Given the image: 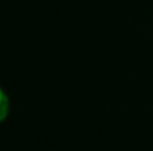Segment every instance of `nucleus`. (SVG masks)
I'll list each match as a JSON object with an SVG mask.
<instances>
[{
    "label": "nucleus",
    "instance_id": "f257e3e1",
    "mask_svg": "<svg viewBox=\"0 0 153 151\" xmlns=\"http://www.w3.org/2000/svg\"><path fill=\"white\" fill-rule=\"evenodd\" d=\"M7 114H9V98H7L5 91L0 87V123L7 117Z\"/></svg>",
    "mask_w": 153,
    "mask_h": 151
}]
</instances>
